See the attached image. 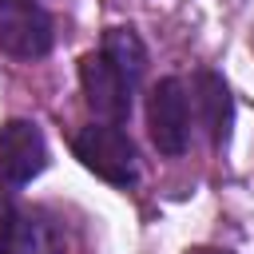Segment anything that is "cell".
I'll return each mask as SVG.
<instances>
[{
  "mask_svg": "<svg viewBox=\"0 0 254 254\" xmlns=\"http://www.w3.org/2000/svg\"><path fill=\"white\" fill-rule=\"evenodd\" d=\"M64 226L48 210L0 198V254H64Z\"/></svg>",
  "mask_w": 254,
  "mask_h": 254,
  "instance_id": "cell-4",
  "label": "cell"
},
{
  "mask_svg": "<svg viewBox=\"0 0 254 254\" xmlns=\"http://www.w3.org/2000/svg\"><path fill=\"white\" fill-rule=\"evenodd\" d=\"M147 131L163 155H183L190 147V91L179 75H163L147 95Z\"/></svg>",
  "mask_w": 254,
  "mask_h": 254,
  "instance_id": "cell-3",
  "label": "cell"
},
{
  "mask_svg": "<svg viewBox=\"0 0 254 254\" xmlns=\"http://www.w3.org/2000/svg\"><path fill=\"white\" fill-rule=\"evenodd\" d=\"M190 111L198 115V123L206 127L210 143L222 147L230 139V123H234V103H230V91L222 83L218 71H194V83H190Z\"/></svg>",
  "mask_w": 254,
  "mask_h": 254,
  "instance_id": "cell-7",
  "label": "cell"
},
{
  "mask_svg": "<svg viewBox=\"0 0 254 254\" xmlns=\"http://www.w3.org/2000/svg\"><path fill=\"white\" fill-rule=\"evenodd\" d=\"M56 44L52 16L40 0H0V52L16 60H40Z\"/></svg>",
  "mask_w": 254,
  "mask_h": 254,
  "instance_id": "cell-5",
  "label": "cell"
},
{
  "mask_svg": "<svg viewBox=\"0 0 254 254\" xmlns=\"http://www.w3.org/2000/svg\"><path fill=\"white\" fill-rule=\"evenodd\" d=\"M187 254H230V250H218V246H194V250H187Z\"/></svg>",
  "mask_w": 254,
  "mask_h": 254,
  "instance_id": "cell-8",
  "label": "cell"
},
{
  "mask_svg": "<svg viewBox=\"0 0 254 254\" xmlns=\"http://www.w3.org/2000/svg\"><path fill=\"white\" fill-rule=\"evenodd\" d=\"M48 167V139L32 119H8L0 127V187L16 190Z\"/></svg>",
  "mask_w": 254,
  "mask_h": 254,
  "instance_id": "cell-6",
  "label": "cell"
},
{
  "mask_svg": "<svg viewBox=\"0 0 254 254\" xmlns=\"http://www.w3.org/2000/svg\"><path fill=\"white\" fill-rule=\"evenodd\" d=\"M71 151L91 175H99L103 183H111L119 190H131L139 183V155H135L131 135L123 131V123H87V127H79L75 139H71Z\"/></svg>",
  "mask_w": 254,
  "mask_h": 254,
  "instance_id": "cell-2",
  "label": "cell"
},
{
  "mask_svg": "<svg viewBox=\"0 0 254 254\" xmlns=\"http://www.w3.org/2000/svg\"><path fill=\"white\" fill-rule=\"evenodd\" d=\"M147 71V48L131 28H111L95 52L79 60V83L91 115L99 123H123L131 115V99Z\"/></svg>",
  "mask_w": 254,
  "mask_h": 254,
  "instance_id": "cell-1",
  "label": "cell"
}]
</instances>
